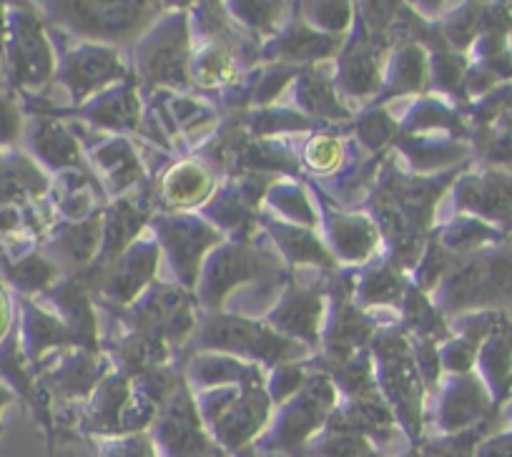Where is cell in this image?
<instances>
[{
  "mask_svg": "<svg viewBox=\"0 0 512 457\" xmlns=\"http://www.w3.org/2000/svg\"><path fill=\"white\" fill-rule=\"evenodd\" d=\"M455 307H480L482 312H507L512 307V242L472 254L450 287Z\"/></svg>",
  "mask_w": 512,
  "mask_h": 457,
  "instance_id": "cell-1",
  "label": "cell"
},
{
  "mask_svg": "<svg viewBox=\"0 0 512 457\" xmlns=\"http://www.w3.org/2000/svg\"><path fill=\"white\" fill-rule=\"evenodd\" d=\"M18 11H8V38L3 68L8 71L11 88L41 86L51 76V48L43 38L41 23L31 6H16Z\"/></svg>",
  "mask_w": 512,
  "mask_h": 457,
  "instance_id": "cell-2",
  "label": "cell"
},
{
  "mask_svg": "<svg viewBox=\"0 0 512 457\" xmlns=\"http://www.w3.org/2000/svg\"><path fill=\"white\" fill-rule=\"evenodd\" d=\"M156 440L169 457H219V447L201 430L194 402L184 390L179 400H174L171 410L161 417Z\"/></svg>",
  "mask_w": 512,
  "mask_h": 457,
  "instance_id": "cell-3",
  "label": "cell"
},
{
  "mask_svg": "<svg viewBox=\"0 0 512 457\" xmlns=\"http://www.w3.org/2000/svg\"><path fill=\"white\" fill-rule=\"evenodd\" d=\"M460 206L472 214L500 224V232L512 237V174L487 169L482 176H470L460 186Z\"/></svg>",
  "mask_w": 512,
  "mask_h": 457,
  "instance_id": "cell-4",
  "label": "cell"
},
{
  "mask_svg": "<svg viewBox=\"0 0 512 457\" xmlns=\"http://www.w3.org/2000/svg\"><path fill=\"white\" fill-rule=\"evenodd\" d=\"M53 272H56V269H53L46 259L38 257V254H31V257L21 259V262H8V259L3 262V277H6L23 297H26V294L41 292V289H48Z\"/></svg>",
  "mask_w": 512,
  "mask_h": 457,
  "instance_id": "cell-5",
  "label": "cell"
},
{
  "mask_svg": "<svg viewBox=\"0 0 512 457\" xmlns=\"http://www.w3.org/2000/svg\"><path fill=\"white\" fill-rule=\"evenodd\" d=\"M31 146L33 151H36L38 156H41L43 161H48L51 166H61V164H76L78 156L73 154L76 151V146L68 141V136L63 134V129H58L53 121H43L41 126H38V131L33 134L31 139Z\"/></svg>",
  "mask_w": 512,
  "mask_h": 457,
  "instance_id": "cell-6",
  "label": "cell"
},
{
  "mask_svg": "<svg viewBox=\"0 0 512 457\" xmlns=\"http://www.w3.org/2000/svg\"><path fill=\"white\" fill-rule=\"evenodd\" d=\"M209 186H211V179L204 174V171L196 169V166L191 164H184L179 166V171H174V174L169 176V181H166V196H169L174 204L186 206L204 199Z\"/></svg>",
  "mask_w": 512,
  "mask_h": 457,
  "instance_id": "cell-7",
  "label": "cell"
},
{
  "mask_svg": "<svg viewBox=\"0 0 512 457\" xmlns=\"http://www.w3.org/2000/svg\"><path fill=\"white\" fill-rule=\"evenodd\" d=\"M312 457H369L372 450H369V442L364 440L357 432H344L329 427L327 435L319 442H314L312 450H309Z\"/></svg>",
  "mask_w": 512,
  "mask_h": 457,
  "instance_id": "cell-8",
  "label": "cell"
},
{
  "mask_svg": "<svg viewBox=\"0 0 512 457\" xmlns=\"http://www.w3.org/2000/svg\"><path fill=\"white\" fill-rule=\"evenodd\" d=\"M23 131L21 108L8 96H0V146L16 144Z\"/></svg>",
  "mask_w": 512,
  "mask_h": 457,
  "instance_id": "cell-9",
  "label": "cell"
},
{
  "mask_svg": "<svg viewBox=\"0 0 512 457\" xmlns=\"http://www.w3.org/2000/svg\"><path fill=\"white\" fill-rule=\"evenodd\" d=\"M103 457H156V452L149 437L134 435L121 442H113Z\"/></svg>",
  "mask_w": 512,
  "mask_h": 457,
  "instance_id": "cell-10",
  "label": "cell"
},
{
  "mask_svg": "<svg viewBox=\"0 0 512 457\" xmlns=\"http://www.w3.org/2000/svg\"><path fill=\"white\" fill-rule=\"evenodd\" d=\"M475 457H512V427L487 435L477 447Z\"/></svg>",
  "mask_w": 512,
  "mask_h": 457,
  "instance_id": "cell-11",
  "label": "cell"
},
{
  "mask_svg": "<svg viewBox=\"0 0 512 457\" xmlns=\"http://www.w3.org/2000/svg\"><path fill=\"white\" fill-rule=\"evenodd\" d=\"M309 161L314 169H332L339 161V144L334 139H317L309 146Z\"/></svg>",
  "mask_w": 512,
  "mask_h": 457,
  "instance_id": "cell-12",
  "label": "cell"
},
{
  "mask_svg": "<svg viewBox=\"0 0 512 457\" xmlns=\"http://www.w3.org/2000/svg\"><path fill=\"white\" fill-rule=\"evenodd\" d=\"M8 329H11V299H8L6 287L0 282V342L6 339Z\"/></svg>",
  "mask_w": 512,
  "mask_h": 457,
  "instance_id": "cell-13",
  "label": "cell"
},
{
  "mask_svg": "<svg viewBox=\"0 0 512 457\" xmlns=\"http://www.w3.org/2000/svg\"><path fill=\"white\" fill-rule=\"evenodd\" d=\"M6 38H8V6L0 3V61L6 56Z\"/></svg>",
  "mask_w": 512,
  "mask_h": 457,
  "instance_id": "cell-14",
  "label": "cell"
},
{
  "mask_svg": "<svg viewBox=\"0 0 512 457\" xmlns=\"http://www.w3.org/2000/svg\"><path fill=\"white\" fill-rule=\"evenodd\" d=\"M510 420H512V415H510Z\"/></svg>",
  "mask_w": 512,
  "mask_h": 457,
  "instance_id": "cell-15",
  "label": "cell"
}]
</instances>
